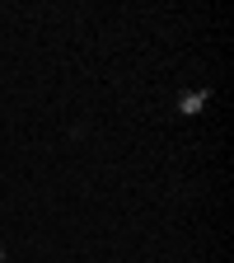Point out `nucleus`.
I'll list each match as a JSON object with an SVG mask.
<instances>
[{"instance_id":"f257e3e1","label":"nucleus","mask_w":234,"mask_h":263,"mask_svg":"<svg viewBox=\"0 0 234 263\" xmlns=\"http://www.w3.org/2000/svg\"><path fill=\"white\" fill-rule=\"evenodd\" d=\"M202 104H206V94H187V99H183V113H197Z\"/></svg>"},{"instance_id":"f03ea898","label":"nucleus","mask_w":234,"mask_h":263,"mask_svg":"<svg viewBox=\"0 0 234 263\" xmlns=\"http://www.w3.org/2000/svg\"><path fill=\"white\" fill-rule=\"evenodd\" d=\"M0 258H5V254H0Z\"/></svg>"}]
</instances>
